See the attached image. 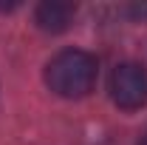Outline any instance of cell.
<instances>
[{"label":"cell","instance_id":"4","mask_svg":"<svg viewBox=\"0 0 147 145\" xmlns=\"http://www.w3.org/2000/svg\"><path fill=\"white\" fill-rule=\"evenodd\" d=\"M130 14H136V17H147V6H130Z\"/></svg>","mask_w":147,"mask_h":145},{"label":"cell","instance_id":"1","mask_svg":"<svg viewBox=\"0 0 147 145\" xmlns=\"http://www.w3.org/2000/svg\"><path fill=\"white\" fill-rule=\"evenodd\" d=\"M96 74H99V63L93 54L82 49H65L57 57H51V63L45 66V83L59 97L79 100L93 91Z\"/></svg>","mask_w":147,"mask_h":145},{"label":"cell","instance_id":"2","mask_svg":"<svg viewBox=\"0 0 147 145\" xmlns=\"http://www.w3.org/2000/svg\"><path fill=\"white\" fill-rule=\"evenodd\" d=\"M110 97L119 108L136 111L147 105V68L142 63H119L110 71Z\"/></svg>","mask_w":147,"mask_h":145},{"label":"cell","instance_id":"3","mask_svg":"<svg viewBox=\"0 0 147 145\" xmlns=\"http://www.w3.org/2000/svg\"><path fill=\"white\" fill-rule=\"evenodd\" d=\"M74 14H76V6L74 3H62V0H45L34 9V20L42 31H51V34H59L71 26Z\"/></svg>","mask_w":147,"mask_h":145},{"label":"cell","instance_id":"5","mask_svg":"<svg viewBox=\"0 0 147 145\" xmlns=\"http://www.w3.org/2000/svg\"><path fill=\"white\" fill-rule=\"evenodd\" d=\"M139 145H147V131H144V137H142V140H139Z\"/></svg>","mask_w":147,"mask_h":145}]
</instances>
